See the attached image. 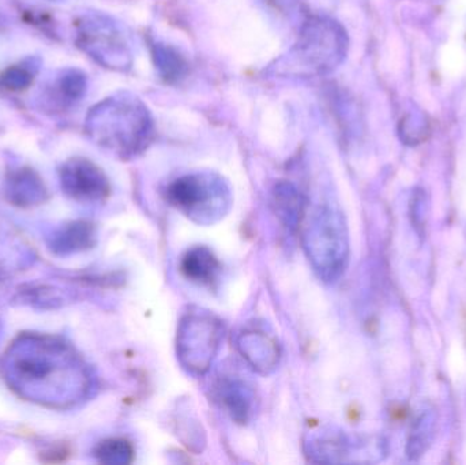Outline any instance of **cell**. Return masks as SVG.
Here are the masks:
<instances>
[{
	"label": "cell",
	"instance_id": "1",
	"mask_svg": "<svg viewBox=\"0 0 466 465\" xmlns=\"http://www.w3.org/2000/svg\"><path fill=\"white\" fill-rule=\"evenodd\" d=\"M8 384L30 401L67 409L89 398L93 376L76 349L52 336H19L5 359Z\"/></svg>",
	"mask_w": 466,
	"mask_h": 465
},
{
	"label": "cell",
	"instance_id": "2",
	"mask_svg": "<svg viewBox=\"0 0 466 465\" xmlns=\"http://www.w3.org/2000/svg\"><path fill=\"white\" fill-rule=\"evenodd\" d=\"M85 131L101 149L130 160L150 147L156 126L147 104L136 95L122 92L90 108Z\"/></svg>",
	"mask_w": 466,
	"mask_h": 465
},
{
	"label": "cell",
	"instance_id": "3",
	"mask_svg": "<svg viewBox=\"0 0 466 465\" xmlns=\"http://www.w3.org/2000/svg\"><path fill=\"white\" fill-rule=\"evenodd\" d=\"M347 32L336 19L309 16L292 48L270 67L274 76L314 78L333 73L347 56Z\"/></svg>",
	"mask_w": 466,
	"mask_h": 465
},
{
	"label": "cell",
	"instance_id": "4",
	"mask_svg": "<svg viewBox=\"0 0 466 465\" xmlns=\"http://www.w3.org/2000/svg\"><path fill=\"white\" fill-rule=\"evenodd\" d=\"M303 246L318 278L336 283L350 262V232L344 215L329 205L315 209L304 228Z\"/></svg>",
	"mask_w": 466,
	"mask_h": 465
},
{
	"label": "cell",
	"instance_id": "5",
	"mask_svg": "<svg viewBox=\"0 0 466 465\" xmlns=\"http://www.w3.org/2000/svg\"><path fill=\"white\" fill-rule=\"evenodd\" d=\"M167 201L198 226L220 223L231 212V186L221 175L197 171L182 175L169 183Z\"/></svg>",
	"mask_w": 466,
	"mask_h": 465
},
{
	"label": "cell",
	"instance_id": "6",
	"mask_svg": "<svg viewBox=\"0 0 466 465\" xmlns=\"http://www.w3.org/2000/svg\"><path fill=\"white\" fill-rule=\"evenodd\" d=\"M226 336V325L212 311L191 306L177 325V355L182 368L194 377L210 370Z\"/></svg>",
	"mask_w": 466,
	"mask_h": 465
},
{
	"label": "cell",
	"instance_id": "7",
	"mask_svg": "<svg viewBox=\"0 0 466 465\" xmlns=\"http://www.w3.org/2000/svg\"><path fill=\"white\" fill-rule=\"evenodd\" d=\"M76 44L101 67L112 71H128L133 67L134 54L127 33L106 14H82L76 21Z\"/></svg>",
	"mask_w": 466,
	"mask_h": 465
},
{
	"label": "cell",
	"instance_id": "8",
	"mask_svg": "<svg viewBox=\"0 0 466 465\" xmlns=\"http://www.w3.org/2000/svg\"><path fill=\"white\" fill-rule=\"evenodd\" d=\"M60 185L66 196L79 202L104 201L111 193L106 172L85 157H73L59 171Z\"/></svg>",
	"mask_w": 466,
	"mask_h": 465
},
{
	"label": "cell",
	"instance_id": "9",
	"mask_svg": "<svg viewBox=\"0 0 466 465\" xmlns=\"http://www.w3.org/2000/svg\"><path fill=\"white\" fill-rule=\"evenodd\" d=\"M236 347L252 370L262 376H268L279 368L281 347L276 336L260 325L244 328L236 339Z\"/></svg>",
	"mask_w": 466,
	"mask_h": 465
},
{
	"label": "cell",
	"instance_id": "10",
	"mask_svg": "<svg viewBox=\"0 0 466 465\" xmlns=\"http://www.w3.org/2000/svg\"><path fill=\"white\" fill-rule=\"evenodd\" d=\"M352 442L331 428H318L309 431L304 440V452L309 461L317 464L344 463L350 456Z\"/></svg>",
	"mask_w": 466,
	"mask_h": 465
},
{
	"label": "cell",
	"instance_id": "11",
	"mask_svg": "<svg viewBox=\"0 0 466 465\" xmlns=\"http://www.w3.org/2000/svg\"><path fill=\"white\" fill-rule=\"evenodd\" d=\"M216 399L238 425H246L254 417L255 390L243 379L236 377L220 379L216 385Z\"/></svg>",
	"mask_w": 466,
	"mask_h": 465
},
{
	"label": "cell",
	"instance_id": "12",
	"mask_svg": "<svg viewBox=\"0 0 466 465\" xmlns=\"http://www.w3.org/2000/svg\"><path fill=\"white\" fill-rule=\"evenodd\" d=\"M48 196L40 175L29 167L10 172L5 180V197L15 207H29L43 204Z\"/></svg>",
	"mask_w": 466,
	"mask_h": 465
},
{
	"label": "cell",
	"instance_id": "13",
	"mask_svg": "<svg viewBox=\"0 0 466 465\" xmlns=\"http://www.w3.org/2000/svg\"><path fill=\"white\" fill-rule=\"evenodd\" d=\"M304 197L290 182H279L271 191V207L274 215L285 229L295 234L304 216Z\"/></svg>",
	"mask_w": 466,
	"mask_h": 465
},
{
	"label": "cell",
	"instance_id": "14",
	"mask_svg": "<svg viewBox=\"0 0 466 465\" xmlns=\"http://www.w3.org/2000/svg\"><path fill=\"white\" fill-rule=\"evenodd\" d=\"M97 242V229L87 221L65 224L49 238L48 246L57 256H70L89 250Z\"/></svg>",
	"mask_w": 466,
	"mask_h": 465
},
{
	"label": "cell",
	"instance_id": "15",
	"mask_svg": "<svg viewBox=\"0 0 466 465\" xmlns=\"http://www.w3.org/2000/svg\"><path fill=\"white\" fill-rule=\"evenodd\" d=\"M183 275L194 283L213 286L220 278L221 264L208 246H194L182 258Z\"/></svg>",
	"mask_w": 466,
	"mask_h": 465
},
{
	"label": "cell",
	"instance_id": "16",
	"mask_svg": "<svg viewBox=\"0 0 466 465\" xmlns=\"http://www.w3.org/2000/svg\"><path fill=\"white\" fill-rule=\"evenodd\" d=\"M49 100L60 109L71 108L85 97L87 92V76L78 68L60 71L51 85Z\"/></svg>",
	"mask_w": 466,
	"mask_h": 465
},
{
	"label": "cell",
	"instance_id": "17",
	"mask_svg": "<svg viewBox=\"0 0 466 465\" xmlns=\"http://www.w3.org/2000/svg\"><path fill=\"white\" fill-rule=\"evenodd\" d=\"M150 51H152L156 70L164 81L175 84L187 76L188 67H190L187 59L175 46L155 41L150 45Z\"/></svg>",
	"mask_w": 466,
	"mask_h": 465
},
{
	"label": "cell",
	"instance_id": "18",
	"mask_svg": "<svg viewBox=\"0 0 466 465\" xmlns=\"http://www.w3.org/2000/svg\"><path fill=\"white\" fill-rule=\"evenodd\" d=\"M41 60L38 57H27L16 65L10 66L0 71V87L8 92H24L32 86L38 70H40Z\"/></svg>",
	"mask_w": 466,
	"mask_h": 465
},
{
	"label": "cell",
	"instance_id": "19",
	"mask_svg": "<svg viewBox=\"0 0 466 465\" xmlns=\"http://www.w3.org/2000/svg\"><path fill=\"white\" fill-rule=\"evenodd\" d=\"M95 456L103 464L127 465L133 463L134 448L127 440L109 439L97 445Z\"/></svg>",
	"mask_w": 466,
	"mask_h": 465
},
{
	"label": "cell",
	"instance_id": "20",
	"mask_svg": "<svg viewBox=\"0 0 466 465\" xmlns=\"http://www.w3.org/2000/svg\"><path fill=\"white\" fill-rule=\"evenodd\" d=\"M435 415L432 411L423 412L416 420L415 426L410 434V444H408V453L410 459H418L426 453L427 448L431 445L432 436H434Z\"/></svg>",
	"mask_w": 466,
	"mask_h": 465
},
{
	"label": "cell",
	"instance_id": "21",
	"mask_svg": "<svg viewBox=\"0 0 466 465\" xmlns=\"http://www.w3.org/2000/svg\"><path fill=\"white\" fill-rule=\"evenodd\" d=\"M32 295L33 297L26 298L27 302L30 305H41V308H55L57 303L62 302L59 292L54 291V288L46 289V287H41V288L33 289Z\"/></svg>",
	"mask_w": 466,
	"mask_h": 465
},
{
	"label": "cell",
	"instance_id": "22",
	"mask_svg": "<svg viewBox=\"0 0 466 465\" xmlns=\"http://www.w3.org/2000/svg\"><path fill=\"white\" fill-rule=\"evenodd\" d=\"M5 18H3V16H2V15H0V30L5 29Z\"/></svg>",
	"mask_w": 466,
	"mask_h": 465
},
{
	"label": "cell",
	"instance_id": "23",
	"mask_svg": "<svg viewBox=\"0 0 466 465\" xmlns=\"http://www.w3.org/2000/svg\"><path fill=\"white\" fill-rule=\"evenodd\" d=\"M55 2H59V0H55Z\"/></svg>",
	"mask_w": 466,
	"mask_h": 465
}]
</instances>
